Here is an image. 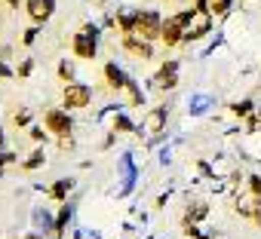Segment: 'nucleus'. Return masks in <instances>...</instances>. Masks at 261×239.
I'll return each instance as SVG.
<instances>
[{"label":"nucleus","mask_w":261,"mask_h":239,"mask_svg":"<svg viewBox=\"0 0 261 239\" xmlns=\"http://www.w3.org/2000/svg\"><path fill=\"white\" fill-rule=\"evenodd\" d=\"M71 49H74V55H77V58H83V62H92V58H95V52H98V43H95V37H92V34L80 31V34H74V40H71Z\"/></svg>","instance_id":"6e6552de"},{"label":"nucleus","mask_w":261,"mask_h":239,"mask_svg":"<svg viewBox=\"0 0 261 239\" xmlns=\"http://www.w3.org/2000/svg\"><path fill=\"white\" fill-rule=\"evenodd\" d=\"M249 221H255V224L261 227V205H255V208H252V218H249Z\"/></svg>","instance_id":"cd10ccee"},{"label":"nucleus","mask_w":261,"mask_h":239,"mask_svg":"<svg viewBox=\"0 0 261 239\" xmlns=\"http://www.w3.org/2000/svg\"><path fill=\"white\" fill-rule=\"evenodd\" d=\"M13 123H16V126H28V123H31V110H19V113L13 116Z\"/></svg>","instance_id":"5701e85b"},{"label":"nucleus","mask_w":261,"mask_h":239,"mask_svg":"<svg viewBox=\"0 0 261 239\" xmlns=\"http://www.w3.org/2000/svg\"><path fill=\"white\" fill-rule=\"evenodd\" d=\"M206 13H212V16H227V13H230V0H206Z\"/></svg>","instance_id":"2eb2a0df"},{"label":"nucleus","mask_w":261,"mask_h":239,"mask_svg":"<svg viewBox=\"0 0 261 239\" xmlns=\"http://www.w3.org/2000/svg\"><path fill=\"white\" fill-rule=\"evenodd\" d=\"M249 193H252L255 205H261V175H252L249 178Z\"/></svg>","instance_id":"6ab92c4d"},{"label":"nucleus","mask_w":261,"mask_h":239,"mask_svg":"<svg viewBox=\"0 0 261 239\" xmlns=\"http://www.w3.org/2000/svg\"><path fill=\"white\" fill-rule=\"evenodd\" d=\"M25 13L34 25H43L56 13V0H25Z\"/></svg>","instance_id":"423d86ee"},{"label":"nucleus","mask_w":261,"mask_h":239,"mask_svg":"<svg viewBox=\"0 0 261 239\" xmlns=\"http://www.w3.org/2000/svg\"><path fill=\"white\" fill-rule=\"evenodd\" d=\"M105 80H108V86H111V89H117V92H120V89H126V80H129V77H126L114 62H108V65H105Z\"/></svg>","instance_id":"9d476101"},{"label":"nucleus","mask_w":261,"mask_h":239,"mask_svg":"<svg viewBox=\"0 0 261 239\" xmlns=\"http://www.w3.org/2000/svg\"><path fill=\"white\" fill-rule=\"evenodd\" d=\"M185 19L175 13V16H169V19H163V28H160V43L163 46H178V43H185Z\"/></svg>","instance_id":"7ed1b4c3"},{"label":"nucleus","mask_w":261,"mask_h":239,"mask_svg":"<svg viewBox=\"0 0 261 239\" xmlns=\"http://www.w3.org/2000/svg\"><path fill=\"white\" fill-rule=\"evenodd\" d=\"M83 31H86V34H92V37H98V25H92V22H89V25H83Z\"/></svg>","instance_id":"c756f323"},{"label":"nucleus","mask_w":261,"mask_h":239,"mask_svg":"<svg viewBox=\"0 0 261 239\" xmlns=\"http://www.w3.org/2000/svg\"><path fill=\"white\" fill-rule=\"evenodd\" d=\"M206 215H209V205H206V202H194V205H188V212H185L181 221H185V224H194V221H203Z\"/></svg>","instance_id":"f8f14e48"},{"label":"nucleus","mask_w":261,"mask_h":239,"mask_svg":"<svg viewBox=\"0 0 261 239\" xmlns=\"http://www.w3.org/2000/svg\"><path fill=\"white\" fill-rule=\"evenodd\" d=\"M114 129H117V132H133V123H129V116L117 113V120H114Z\"/></svg>","instance_id":"412c9836"},{"label":"nucleus","mask_w":261,"mask_h":239,"mask_svg":"<svg viewBox=\"0 0 261 239\" xmlns=\"http://www.w3.org/2000/svg\"><path fill=\"white\" fill-rule=\"evenodd\" d=\"M160 28H163V19H160V13H154V10H142L139 13V19H136V34H142L145 40H160Z\"/></svg>","instance_id":"f03ea898"},{"label":"nucleus","mask_w":261,"mask_h":239,"mask_svg":"<svg viewBox=\"0 0 261 239\" xmlns=\"http://www.w3.org/2000/svg\"><path fill=\"white\" fill-rule=\"evenodd\" d=\"M258 116H261V110H258Z\"/></svg>","instance_id":"473e14b6"},{"label":"nucleus","mask_w":261,"mask_h":239,"mask_svg":"<svg viewBox=\"0 0 261 239\" xmlns=\"http://www.w3.org/2000/svg\"><path fill=\"white\" fill-rule=\"evenodd\" d=\"M120 43H123V49H126L129 55H136L139 62H151V58H154V43L145 40L142 34H123Z\"/></svg>","instance_id":"20e7f679"},{"label":"nucleus","mask_w":261,"mask_h":239,"mask_svg":"<svg viewBox=\"0 0 261 239\" xmlns=\"http://www.w3.org/2000/svg\"><path fill=\"white\" fill-rule=\"evenodd\" d=\"M209 28H212V13H203V10H197V13H194V19H191V25L185 28V43L206 37V34H209Z\"/></svg>","instance_id":"0eeeda50"},{"label":"nucleus","mask_w":261,"mask_h":239,"mask_svg":"<svg viewBox=\"0 0 261 239\" xmlns=\"http://www.w3.org/2000/svg\"><path fill=\"white\" fill-rule=\"evenodd\" d=\"M68 218H71V205H65V208L59 212V218H56V236H62V233H65V224H68Z\"/></svg>","instance_id":"aec40b11"},{"label":"nucleus","mask_w":261,"mask_h":239,"mask_svg":"<svg viewBox=\"0 0 261 239\" xmlns=\"http://www.w3.org/2000/svg\"><path fill=\"white\" fill-rule=\"evenodd\" d=\"M89 101H92V89H89L86 83L71 80V83L62 89V107H65V110H83Z\"/></svg>","instance_id":"f257e3e1"},{"label":"nucleus","mask_w":261,"mask_h":239,"mask_svg":"<svg viewBox=\"0 0 261 239\" xmlns=\"http://www.w3.org/2000/svg\"><path fill=\"white\" fill-rule=\"evenodd\" d=\"M178 86V62H166L160 71H157V89L169 92Z\"/></svg>","instance_id":"1a4fd4ad"},{"label":"nucleus","mask_w":261,"mask_h":239,"mask_svg":"<svg viewBox=\"0 0 261 239\" xmlns=\"http://www.w3.org/2000/svg\"><path fill=\"white\" fill-rule=\"evenodd\" d=\"M0 147H4V129H0Z\"/></svg>","instance_id":"2f4dec72"},{"label":"nucleus","mask_w":261,"mask_h":239,"mask_svg":"<svg viewBox=\"0 0 261 239\" xmlns=\"http://www.w3.org/2000/svg\"><path fill=\"white\" fill-rule=\"evenodd\" d=\"M4 4H7L10 10H19V7H25V0H4Z\"/></svg>","instance_id":"c85d7f7f"},{"label":"nucleus","mask_w":261,"mask_h":239,"mask_svg":"<svg viewBox=\"0 0 261 239\" xmlns=\"http://www.w3.org/2000/svg\"><path fill=\"white\" fill-rule=\"evenodd\" d=\"M185 236H188V239H206V236H203L194 224H185Z\"/></svg>","instance_id":"b1692460"},{"label":"nucleus","mask_w":261,"mask_h":239,"mask_svg":"<svg viewBox=\"0 0 261 239\" xmlns=\"http://www.w3.org/2000/svg\"><path fill=\"white\" fill-rule=\"evenodd\" d=\"M126 95H129V104H133V107H139V104L145 101V95H142V89H139V83H136L133 77L126 80Z\"/></svg>","instance_id":"4468645a"},{"label":"nucleus","mask_w":261,"mask_h":239,"mask_svg":"<svg viewBox=\"0 0 261 239\" xmlns=\"http://www.w3.org/2000/svg\"><path fill=\"white\" fill-rule=\"evenodd\" d=\"M163 120H166V107H154V113H151V120H148V129H151V132H160Z\"/></svg>","instance_id":"dca6fc26"},{"label":"nucleus","mask_w":261,"mask_h":239,"mask_svg":"<svg viewBox=\"0 0 261 239\" xmlns=\"http://www.w3.org/2000/svg\"><path fill=\"white\" fill-rule=\"evenodd\" d=\"M43 160H46V157H43V151L37 147V151H34V154H31V157H28V160L22 163V169H28V172H34V169H40V166H43Z\"/></svg>","instance_id":"f3484780"},{"label":"nucleus","mask_w":261,"mask_h":239,"mask_svg":"<svg viewBox=\"0 0 261 239\" xmlns=\"http://www.w3.org/2000/svg\"><path fill=\"white\" fill-rule=\"evenodd\" d=\"M31 71H34V62H31V58H25V62L19 65V77H28Z\"/></svg>","instance_id":"a878e982"},{"label":"nucleus","mask_w":261,"mask_h":239,"mask_svg":"<svg viewBox=\"0 0 261 239\" xmlns=\"http://www.w3.org/2000/svg\"><path fill=\"white\" fill-rule=\"evenodd\" d=\"M59 77H62L65 83H71V80H74V65H71V62H62V65H59Z\"/></svg>","instance_id":"4be33fe9"},{"label":"nucleus","mask_w":261,"mask_h":239,"mask_svg":"<svg viewBox=\"0 0 261 239\" xmlns=\"http://www.w3.org/2000/svg\"><path fill=\"white\" fill-rule=\"evenodd\" d=\"M28 135H31V141H43V129H31Z\"/></svg>","instance_id":"7c9ffc66"},{"label":"nucleus","mask_w":261,"mask_h":239,"mask_svg":"<svg viewBox=\"0 0 261 239\" xmlns=\"http://www.w3.org/2000/svg\"><path fill=\"white\" fill-rule=\"evenodd\" d=\"M136 19H139V13H117V19H111V25L114 28H120V34H136Z\"/></svg>","instance_id":"9b49d317"},{"label":"nucleus","mask_w":261,"mask_h":239,"mask_svg":"<svg viewBox=\"0 0 261 239\" xmlns=\"http://www.w3.org/2000/svg\"><path fill=\"white\" fill-rule=\"evenodd\" d=\"M34 40H37V28H28V31L22 34V43H25V46H31Z\"/></svg>","instance_id":"393cba45"},{"label":"nucleus","mask_w":261,"mask_h":239,"mask_svg":"<svg viewBox=\"0 0 261 239\" xmlns=\"http://www.w3.org/2000/svg\"><path fill=\"white\" fill-rule=\"evenodd\" d=\"M230 113H233V116H249V113H252V101H249V98L233 101V104H230Z\"/></svg>","instance_id":"a211bd4d"},{"label":"nucleus","mask_w":261,"mask_h":239,"mask_svg":"<svg viewBox=\"0 0 261 239\" xmlns=\"http://www.w3.org/2000/svg\"><path fill=\"white\" fill-rule=\"evenodd\" d=\"M16 163V154H0V172H4V166Z\"/></svg>","instance_id":"bb28decb"},{"label":"nucleus","mask_w":261,"mask_h":239,"mask_svg":"<svg viewBox=\"0 0 261 239\" xmlns=\"http://www.w3.org/2000/svg\"><path fill=\"white\" fill-rule=\"evenodd\" d=\"M71 187H74V181H71V178H62V181H56V184L49 187V196H53L56 202H62V199L71 193Z\"/></svg>","instance_id":"ddd939ff"},{"label":"nucleus","mask_w":261,"mask_h":239,"mask_svg":"<svg viewBox=\"0 0 261 239\" xmlns=\"http://www.w3.org/2000/svg\"><path fill=\"white\" fill-rule=\"evenodd\" d=\"M43 126L49 135H71V116L65 107H53L43 113Z\"/></svg>","instance_id":"39448f33"}]
</instances>
